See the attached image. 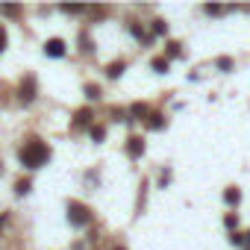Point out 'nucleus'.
I'll list each match as a JSON object with an SVG mask.
<instances>
[{
    "label": "nucleus",
    "instance_id": "obj_2",
    "mask_svg": "<svg viewBox=\"0 0 250 250\" xmlns=\"http://www.w3.org/2000/svg\"><path fill=\"white\" fill-rule=\"evenodd\" d=\"M68 218H71V224H74V227H85V224H88V215H85V209H83L80 203H74V206H71V215H68Z\"/></svg>",
    "mask_w": 250,
    "mask_h": 250
},
{
    "label": "nucleus",
    "instance_id": "obj_4",
    "mask_svg": "<svg viewBox=\"0 0 250 250\" xmlns=\"http://www.w3.org/2000/svg\"><path fill=\"white\" fill-rule=\"evenodd\" d=\"M21 91H24V94H21V97H24V100H27V103H30V100H33V97H36V80H33V77H27V85H24V88H21Z\"/></svg>",
    "mask_w": 250,
    "mask_h": 250
},
{
    "label": "nucleus",
    "instance_id": "obj_6",
    "mask_svg": "<svg viewBox=\"0 0 250 250\" xmlns=\"http://www.w3.org/2000/svg\"><path fill=\"white\" fill-rule=\"evenodd\" d=\"M91 136H94V139H103V136H106V130H103V127H97V130H91Z\"/></svg>",
    "mask_w": 250,
    "mask_h": 250
},
{
    "label": "nucleus",
    "instance_id": "obj_3",
    "mask_svg": "<svg viewBox=\"0 0 250 250\" xmlns=\"http://www.w3.org/2000/svg\"><path fill=\"white\" fill-rule=\"evenodd\" d=\"M44 50H47V56H50V59H59V56H62V53H65V44H62V42H59V39H50V42H47V47H44Z\"/></svg>",
    "mask_w": 250,
    "mask_h": 250
},
{
    "label": "nucleus",
    "instance_id": "obj_7",
    "mask_svg": "<svg viewBox=\"0 0 250 250\" xmlns=\"http://www.w3.org/2000/svg\"><path fill=\"white\" fill-rule=\"evenodd\" d=\"M3 42H6V36H3V30H0V50H3Z\"/></svg>",
    "mask_w": 250,
    "mask_h": 250
},
{
    "label": "nucleus",
    "instance_id": "obj_1",
    "mask_svg": "<svg viewBox=\"0 0 250 250\" xmlns=\"http://www.w3.org/2000/svg\"><path fill=\"white\" fill-rule=\"evenodd\" d=\"M44 159H47V147H44L42 142H30V145L21 150V162H24L27 168H39Z\"/></svg>",
    "mask_w": 250,
    "mask_h": 250
},
{
    "label": "nucleus",
    "instance_id": "obj_5",
    "mask_svg": "<svg viewBox=\"0 0 250 250\" xmlns=\"http://www.w3.org/2000/svg\"><path fill=\"white\" fill-rule=\"evenodd\" d=\"M139 150H142V145H139V142H133V145H130V156H139Z\"/></svg>",
    "mask_w": 250,
    "mask_h": 250
},
{
    "label": "nucleus",
    "instance_id": "obj_8",
    "mask_svg": "<svg viewBox=\"0 0 250 250\" xmlns=\"http://www.w3.org/2000/svg\"><path fill=\"white\" fill-rule=\"evenodd\" d=\"M0 227H3V221H0Z\"/></svg>",
    "mask_w": 250,
    "mask_h": 250
}]
</instances>
